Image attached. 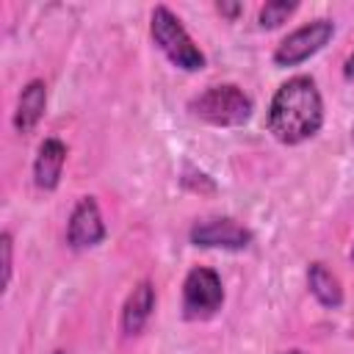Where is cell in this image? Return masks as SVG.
Instances as JSON below:
<instances>
[{
	"label": "cell",
	"mask_w": 354,
	"mask_h": 354,
	"mask_svg": "<svg viewBox=\"0 0 354 354\" xmlns=\"http://www.w3.org/2000/svg\"><path fill=\"white\" fill-rule=\"evenodd\" d=\"M105 241V221L94 196H83L66 224V243L72 249H91Z\"/></svg>",
	"instance_id": "cell-7"
},
{
	"label": "cell",
	"mask_w": 354,
	"mask_h": 354,
	"mask_svg": "<svg viewBox=\"0 0 354 354\" xmlns=\"http://www.w3.org/2000/svg\"><path fill=\"white\" fill-rule=\"evenodd\" d=\"M0 252H3V290H6L11 282V271H14V238L8 230L0 235Z\"/></svg>",
	"instance_id": "cell-13"
},
{
	"label": "cell",
	"mask_w": 354,
	"mask_h": 354,
	"mask_svg": "<svg viewBox=\"0 0 354 354\" xmlns=\"http://www.w3.org/2000/svg\"><path fill=\"white\" fill-rule=\"evenodd\" d=\"M66 163V144L58 138H44L39 144L36 160H33V183L41 191H55L61 183V171Z\"/></svg>",
	"instance_id": "cell-8"
},
{
	"label": "cell",
	"mask_w": 354,
	"mask_h": 354,
	"mask_svg": "<svg viewBox=\"0 0 354 354\" xmlns=\"http://www.w3.org/2000/svg\"><path fill=\"white\" fill-rule=\"evenodd\" d=\"M188 111L207 122V124H218V127H238L243 122H249L252 116V100L249 94L235 86V83H218V86H207L202 94H196L188 102Z\"/></svg>",
	"instance_id": "cell-3"
},
{
	"label": "cell",
	"mask_w": 354,
	"mask_h": 354,
	"mask_svg": "<svg viewBox=\"0 0 354 354\" xmlns=\"http://www.w3.org/2000/svg\"><path fill=\"white\" fill-rule=\"evenodd\" d=\"M335 36V22L332 19H313L296 30H290L274 50V64L277 66H299L304 64L310 55H315L318 50H324L329 44V39Z\"/></svg>",
	"instance_id": "cell-5"
},
{
	"label": "cell",
	"mask_w": 354,
	"mask_h": 354,
	"mask_svg": "<svg viewBox=\"0 0 354 354\" xmlns=\"http://www.w3.org/2000/svg\"><path fill=\"white\" fill-rule=\"evenodd\" d=\"M188 238L194 246H202V249H232V252H241L252 243V232L230 216L196 221Z\"/></svg>",
	"instance_id": "cell-6"
},
{
	"label": "cell",
	"mask_w": 354,
	"mask_h": 354,
	"mask_svg": "<svg viewBox=\"0 0 354 354\" xmlns=\"http://www.w3.org/2000/svg\"><path fill=\"white\" fill-rule=\"evenodd\" d=\"M296 8H299V3H293V0H268V3L260 8L257 22H260V28H266V30L279 28L282 22H288V17H290Z\"/></svg>",
	"instance_id": "cell-12"
},
{
	"label": "cell",
	"mask_w": 354,
	"mask_h": 354,
	"mask_svg": "<svg viewBox=\"0 0 354 354\" xmlns=\"http://www.w3.org/2000/svg\"><path fill=\"white\" fill-rule=\"evenodd\" d=\"M149 33L152 41L160 47V53L183 72H199L205 69V53L194 44V39L188 36V30L183 28L180 17L166 8V6H155L152 17H149Z\"/></svg>",
	"instance_id": "cell-2"
},
{
	"label": "cell",
	"mask_w": 354,
	"mask_h": 354,
	"mask_svg": "<svg viewBox=\"0 0 354 354\" xmlns=\"http://www.w3.org/2000/svg\"><path fill=\"white\" fill-rule=\"evenodd\" d=\"M44 108H47V86H44V80L25 83V88L17 97V108H14L17 133H30L39 124V119L44 116Z\"/></svg>",
	"instance_id": "cell-10"
},
{
	"label": "cell",
	"mask_w": 354,
	"mask_h": 354,
	"mask_svg": "<svg viewBox=\"0 0 354 354\" xmlns=\"http://www.w3.org/2000/svg\"><path fill=\"white\" fill-rule=\"evenodd\" d=\"M183 185L185 188H191V191H207V194H213L216 191V183L205 174V171H194V169H185V174H183Z\"/></svg>",
	"instance_id": "cell-14"
},
{
	"label": "cell",
	"mask_w": 354,
	"mask_h": 354,
	"mask_svg": "<svg viewBox=\"0 0 354 354\" xmlns=\"http://www.w3.org/2000/svg\"><path fill=\"white\" fill-rule=\"evenodd\" d=\"M53 354H64V351H53Z\"/></svg>",
	"instance_id": "cell-19"
},
{
	"label": "cell",
	"mask_w": 354,
	"mask_h": 354,
	"mask_svg": "<svg viewBox=\"0 0 354 354\" xmlns=\"http://www.w3.org/2000/svg\"><path fill=\"white\" fill-rule=\"evenodd\" d=\"M279 354H299V351H279Z\"/></svg>",
	"instance_id": "cell-17"
},
{
	"label": "cell",
	"mask_w": 354,
	"mask_h": 354,
	"mask_svg": "<svg viewBox=\"0 0 354 354\" xmlns=\"http://www.w3.org/2000/svg\"><path fill=\"white\" fill-rule=\"evenodd\" d=\"M216 11L221 14V17H227V19H238V14H241V3H216Z\"/></svg>",
	"instance_id": "cell-15"
},
{
	"label": "cell",
	"mask_w": 354,
	"mask_h": 354,
	"mask_svg": "<svg viewBox=\"0 0 354 354\" xmlns=\"http://www.w3.org/2000/svg\"><path fill=\"white\" fill-rule=\"evenodd\" d=\"M221 304H224L221 277L205 266L191 268L183 282V315L188 321H207L221 310Z\"/></svg>",
	"instance_id": "cell-4"
},
{
	"label": "cell",
	"mask_w": 354,
	"mask_h": 354,
	"mask_svg": "<svg viewBox=\"0 0 354 354\" xmlns=\"http://www.w3.org/2000/svg\"><path fill=\"white\" fill-rule=\"evenodd\" d=\"M324 124V100L313 77L296 75L285 80L268 105V130L279 144H301Z\"/></svg>",
	"instance_id": "cell-1"
},
{
	"label": "cell",
	"mask_w": 354,
	"mask_h": 354,
	"mask_svg": "<svg viewBox=\"0 0 354 354\" xmlns=\"http://www.w3.org/2000/svg\"><path fill=\"white\" fill-rule=\"evenodd\" d=\"M152 310H155V285L149 279H141L130 290V296H127V301L122 307V329H124V335H138L147 326Z\"/></svg>",
	"instance_id": "cell-9"
},
{
	"label": "cell",
	"mask_w": 354,
	"mask_h": 354,
	"mask_svg": "<svg viewBox=\"0 0 354 354\" xmlns=\"http://www.w3.org/2000/svg\"><path fill=\"white\" fill-rule=\"evenodd\" d=\"M307 288L310 293L318 299V304L329 307V310H337L343 304V288H340V279L324 266V263H310L307 268Z\"/></svg>",
	"instance_id": "cell-11"
},
{
	"label": "cell",
	"mask_w": 354,
	"mask_h": 354,
	"mask_svg": "<svg viewBox=\"0 0 354 354\" xmlns=\"http://www.w3.org/2000/svg\"><path fill=\"white\" fill-rule=\"evenodd\" d=\"M343 75H346L348 80H354V53L346 58V64H343Z\"/></svg>",
	"instance_id": "cell-16"
},
{
	"label": "cell",
	"mask_w": 354,
	"mask_h": 354,
	"mask_svg": "<svg viewBox=\"0 0 354 354\" xmlns=\"http://www.w3.org/2000/svg\"><path fill=\"white\" fill-rule=\"evenodd\" d=\"M351 260H354V246H351Z\"/></svg>",
	"instance_id": "cell-18"
}]
</instances>
